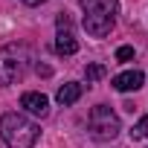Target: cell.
<instances>
[{
    "mask_svg": "<svg viewBox=\"0 0 148 148\" xmlns=\"http://www.w3.org/2000/svg\"><path fill=\"white\" fill-rule=\"evenodd\" d=\"M55 52L58 55H76L79 52V41L70 32V18L61 15L58 18V38H55Z\"/></svg>",
    "mask_w": 148,
    "mask_h": 148,
    "instance_id": "cell-5",
    "label": "cell"
},
{
    "mask_svg": "<svg viewBox=\"0 0 148 148\" xmlns=\"http://www.w3.org/2000/svg\"><path fill=\"white\" fill-rule=\"evenodd\" d=\"M84 76H87V82H99V79L105 76V67H102V64H90V67L84 70Z\"/></svg>",
    "mask_w": 148,
    "mask_h": 148,
    "instance_id": "cell-10",
    "label": "cell"
},
{
    "mask_svg": "<svg viewBox=\"0 0 148 148\" xmlns=\"http://www.w3.org/2000/svg\"><path fill=\"white\" fill-rule=\"evenodd\" d=\"M87 128H90V136H93V139H99V142L113 139V136L122 131L119 116H116L108 105H96V108L90 110V116H87Z\"/></svg>",
    "mask_w": 148,
    "mask_h": 148,
    "instance_id": "cell-4",
    "label": "cell"
},
{
    "mask_svg": "<svg viewBox=\"0 0 148 148\" xmlns=\"http://www.w3.org/2000/svg\"><path fill=\"white\" fill-rule=\"evenodd\" d=\"M131 139H148V116H142V119L131 128Z\"/></svg>",
    "mask_w": 148,
    "mask_h": 148,
    "instance_id": "cell-9",
    "label": "cell"
},
{
    "mask_svg": "<svg viewBox=\"0 0 148 148\" xmlns=\"http://www.w3.org/2000/svg\"><path fill=\"white\" fill-rule=\"evenodd\" d=\"M131 58H134V47H119V49H116V61L125 64V61H131Z\"/></svg>",
    "mask_w": 148,
    "mask_h": 148,
    "instance_id": "cell-11",
    "label": "cell"
},
{
    "mask_svg": "<svg viewBox=\"0 0 148 148\" xmlns=\"http://www.w3.org/2000/svg\"><path fill=\"white\" fill-rule=\"evenodd\" d=\"M82 12H84V29L93 38H105L113 23H116V12H119V0H82Z\"/></svg>",
    "mask_w": 148,
    "mask_h": 148,
    "instance_id": "cell-2",
    "label": "cell"
},
{
    "mask_svg": "<svg viewBox=\"0 0 148 148\" xmlns=\"http://www.w3.org/2000/svg\"><path fill=\"white\" fill-rule=\"evenodd\" d=\"M21 108H23L26 113H32V116H47V113H49V99H47L44 93L29 90V93L21 96Z\"/></svg>",
    "mask_w": 148,
    "mask_h": 148,
    "instance_id": "cell-6",
    "label": "cell"
},
{
    "mask_svg": "<svg viewBox=\"0 0 148 148\" xmlns=\"http://www.w3.org/2000/svg\"><path fill=\"white\" fill-rule=\"evenodd\" d=\"M21 3H26V6H41V3H47V0H21Z\"/></svg>",
    "mask_w": 148,
    "mask_h": 148,
    "instance_id": "cell-12",
    "label": "cell"
},
{
    "mask_svg": "<svg viewBox=\"0 0 148 148\" xmlns=\"http://www.w3.org/2000/svg\"><path fill=\"white\" fill-rule=\"evenodd\" d=\"M55 99H58L61 105H76V102L82 99V84H76V82L61 84V87H58V93H55Z\"/></svg>",
    "mask_w": 148,
    "mask_h": 148,
    "instance_id": "cell-8",
    "label": "cell"
},
{
    "mask_svg": "<svg viewBox=\"0 0 148 148\" xmlns=\"http://www.w3.org/2000/svg\"><path fill=\"white\" fill-rule=\"evenodd\" d=\"M38 125L23 113H3L0 116V139L9 148H35L38 142Z\"/></svg>",
    "mask_w": 148,
    "mask_h": 148,
    "instance_id": "cell-1",
    "label": "cell"
},
{
    "mask_svg": "<svg viewBox=\"0 0 148 148\" xmlns=\"http://www.w3.org/2000/svg\"><path fill=\"white\" fill-rule=\"evenodd\" d=\"M142 82H145V76H142L139 70H125V73H119V76H113V87H116L119 93L139 90V87H142Z\"/></svg>",
    "mask_w": 148,
    "mask_h": 148,
    "instance_id": "cell-7",
    "label": "cell"
},
{
    "mask_svg": "<svg viewBox=\"0 0 148 148\" xmlns=\"http://www.w3.org/2000/svg\"><path fill=\"white\" fill-rule=\"evenodd\" d=\"M29 61L32 58H29V49L23 44L3 47V49H0V84L9 87V84L21 82L23 73H26V67H29Z\"/></svg>",
    "mask_w": 148,
    "mask_h": 148,
    "instance_id": "cell-3",
    "label": "cell"
}]
</instances>
